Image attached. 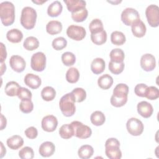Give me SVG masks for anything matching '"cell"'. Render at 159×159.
I'll return each mask as SVG.
<instances>
[{"instance_id": "obj_22", "label": "cell", "mask_w": 159, "mask_h": 159, "mask_svg": "<svg viewBox=\"0 0 159 159\" xmlns=\"http://www.w3.org/2000/svg\"><path fill=\"white\" fill-rule=\"evenodd\" d=\"M62 24L58 20H51L46 25V30L50 35H56L62 30Z\"/></svg>"}, {"instance_id": "obj_27", "label": "cell", "mask_w": 159, "mask_h": 159, "mask_svg": "<svg viewBox=\"0 0 159 159\" xmlns=\"http://www.w3.org/2000/svg\"><path fill=\"white\" fill-rule=\"evenodd\" d=\"M94 153V149L89 145H82L78 151V157L82 159H88L91 158Z\"/></svg>"}, {"instance_id": "obj_15", "label": "cell", "mask_w": 159, "mask_h": 159, "mask_svg": "<svg viewBox=\"0 0 159 159\" xmlns=\"http://www.w3.org/2000/svg\"><path fill=\"white\" fill-rule=\"evenodd\" d=\"M55 151V146L52 142L49 141L42 143L39 149L40 155L43 157H49L52 156Z\"/></svg>"}, {"instance_id": "obj_24", "label": "cell", "mask_w": 159, "mask_h": 159, "mask_svg": "<svg viewBox=\"0 0 159 159\" xmlns=\"http://www.w3.org/2000/svg\"><path fill=\"white\" fill-rule=\"evenodd\" d=\"M113 84V78L109 74H104L101 76L98 80V86L102 89L110 88Z\"/></svg>"}, {"instance_id": "obj_45", "label": "cell", "mask_w": 159, "mask_h": 159, "mask_svg": "<svg viewBox=\"0 0 159 159\" xmlns=\"http://www.w3.org/2000/svg\"><path fill=\"white\" fill-rule=\"evenodd\" d=\"M127 101V96L119 97L112 95L111 98V104L116 107H120L124 106L126 104Z\"/></svg>"}, {"instance_id": "obj_47", "label": "cell", "mask_w": 159, "mask_h": 159, "mask_svg": "<svg viewBox=\"0 0 159 159\" xmlns=\"http://www.w3.org/2000/svg\"><path fill=\"white\" fill-rule=\"evenodd\" d=\"M148 86L144 83H140L137 84L134 88L135 94L140 97H145L146 90Z\"/></svg>"}, {"instance_id": "obj_33", "label": "cell", "mask_w": 159, "mask_h": 159, "mask_svg": "<svg viewBox=\"0 0 159 159\" xmlns=\"http://www.w3.org/2000/svg\"><path fill=\"white\" fill-rule=\"evenodd\" d=\"M80 78V72L76 68L71 67L66 73V80L70 83H76Z\"/></svg>"}, {"instance_id": "obj_46", "label": "cell", "mask_w": 159, "mask_h": 159, "mask_svg": "<svg viewBox=\"0 0 159 159\" xmlns=\"http://www.w3.org/2000/svg\"><path fill=\"white\" fill-rule=\"evenodd\" d=\"M17 96L20 99L25 100L31 99L32 95L31 91L29 89L24 87H20L19 89Z\"/></svg>"}, {"instance_id": "obj_50", "label": "cell", "mask_w": 159, "mask_h": 159, "mask_svg": "<svg viewBox=\"0 0 159 159\" xmlns=\"http://www.w3.org/2000/svg\"><path fill=\"white\" fill-rule=\"evenodd\" d=\"M7 124V120L2 114H1V130H3Z\"/></svg>"}, {"instance_id": "obj_3", "label": "cell", "mask_w": 159, "mask_h": 159, "mask_svg": "<svg viewBox=\"0 0 159 159\" xmlns=\"http://www.w3.org/2000/svg\"><path fill=\"white\" fill-rule=\"evenodd\" d=\"M37 16V12L33 7H24L21 12L20 19L21 25L27 30L33 29L35 25Z\"/></svg>"}, {"instance_id": "obj_44", "label": "cell", "mask_w": 159, "mask_h": 159, "mask_svg": "<svg viewBox=\"0 0 159 159\" xmlns=\"http://www.w3.org/2000/svg\"><path fill=\"white\" fill-rule=\"evenodd\" d=\"M145 97L150 100L157 99L159 97V91L158 88L153 86H148L145 92Z\"/></svg>"}, {"instance_id": "obj_19", "label": "cell", "mask_w": 159, "mask_h": 159, "mask_svg": "<svg viewBox=\"0 0 159 159\" xmlns=\"http://www.w3.org/2000/svg\"><path fill=\"white\" fill-rule=\"evenodd\" d=\"M63 6L59 1L52 2L47 8V14L49 16L55 17L58 16L62 12Z\"/></svg>"}, {"instance_id": "obj_28", "label": "cell", "mask_w": 159, "mask_h": 159, "mask_svg": "<svg viewBox=\"0 0 159 159\" xmlns=\"http://www.w3.org/2000/svg\"><path fill=\"white\" fill-rule=\"evenodd\" d=\"M90 120L93 125L96 126H99L102 125L104 123L106 117L104 114L101 111H96L91 114L90 116Z\"/></svg>"}, {"instance_id": "obj_7", "label": "cell", "mask_w": 159, "mask_h": 159, "mask_svg": "<svg viewBox=\"0 0 159 159\" xmlns=\"http://www.w3.org/2000/svg\"><path fill=\"white\" fill-rule=\"evenodd\" d=\"M140 20L138 11L132 7H127L121 13V20L127 25H132L135 22Z\"/></svg>"}, {"instance_id": "obj_42", "label": "cell", "mask_w": 159, "mask_h": 159, "mask_svg": "<svg viewBox=\"0 0 159 159\" xmlns=\"http://www.w3.org/2000/svg\"><path fill=\"white\" fill-rule=\"evenodd\" d=\"M52 47L56 50H61L65 48L67 45L66 40L63 37H58L55 38L52 41Z\"/></svg>"}, {"instance_id": "obj_32", "label": "cell", "mask_w": 159, "mask_h": 159, "mask_svg": "<svg viewBox=\"0 0 159 159\" xmlns=\"http://www.w3.org/2000/svg\"><path fill=\"white\" fill-rule=\"evenodd\" d=\"M109 57L111 58V61L116 63H121L124 62L125 55L124 51L122 49L114 48L109 53Z\"/></svg>"}, {"instance_id": "obj_48", "label": "cell", "mask_w": 159, "mask_h": 159, "mask_svg": "<svg viewBox=\"0 0 159 159\" xmlns=\"http://www.w3.org/2000/svg\"><path fill=\"white\" fill-rule=\"evenodd\" d=\"M25 134L27 138L30 139H34L38 135V131L35 127L32 126L25 129Z\"/></svg>"}, {"instance_id": "obj_26", "label": "cell", "mask_w": 159, "mask_h": 159, "mask_svg": "<svg viewBox=\"0 0 159 159\" xmlns=\"http://www.w3.org/2000/svg\"><path fill=\"white\" fill-rule=\"evenodd\" d=\"M23 46L25 49L29 51H33L37 49L39 46V40L33 36L27 37L23 43Z\"/></svg>"}, {"instance_id": "obj_5", "label": "cell", "mask_w": 159, "mask_h": 159, "mask_svg": "<svg viewBox=\"0 0 159 159\" xmlns=\"http://www.w3.org/2000/svg\"><path fill=\"white\" fill-rule=\"evenodd\" d=\"M74 130V135L79 139H84L89 138L92 134V130L89 127L77 120L70 123Z\"/></svg>"}, {"instance_id": "obj_43", "label": "cell", "mask_w": 159, "mask_h": 159, "mask_svg": "<svg viewBox=\"0 0 159 159\" xmlns=\"http://www.w3.org/2000/svg\"><path fill=\"white\" fill-rule=\"evenodd\" d=\"M19 156L22 159H32L34 157V152L31 147H25L20 150Z\"/></svg>"}, {"instance_id": "obj_2", "label": "cell", "mask_w": 159, "mask_h": 159, "mask_svg": "<svg viewBox=\"0 0 159 159\" xmlns=\"http://www.w3.org/2000/svg\"><path fill=\"white\" fill-rule=\"evenodd\" d=\"M75 99L71 93L63 95L59 102V107L62 114L66 117L72 116L75 111Z\"/></svg>"}, {"instance_id": "obj_35", "label": "cell", "mask_w": 159, "mask_h": 159, "mask_svg": "<svg viewBox=\"0 0 159 159\" xmlns=\"http://www.w3.org/2000/svg\"><path fill=\"white\" fill-rule=\"evenodd\" d=\"M88 12L86 7L80 9L77 11L71 13L72 19L76 22H81L84 21L88 17Z\"/></svg>"}, {"instance_id": "obj_36", "label": "cell", "mask_w": 159, "mask_h": 159, "mask_svg": "<svg viewBox=\"0 0 159 159\" xmlns=\"http://www.w3.org/2000/svg\"><path fill=\"white\" fill-rule=\"evenodd\" d=\"M129 93V86L124 83H119L116 86L113 90L114 96H127Z\"/></svg>"}, {"instance_id": "obj_29", "label": "cell", "mask_w": 159, "mask_h": 159, "mask_svg": "<svg viewBox=\"0 0 159 159\" xmlns=\"http://www.w3.org/2000/svg\"><path fill=\"white\" fill-rule=\"evenodd\" d=\"M60 136L65 139H69L74 136V130L72 125L70 124L63 125L59 129Z\"/></svg>"}, {"instance_id": "obj_6", "label": "cell", "mask_w": 159, "mask_h": 159, "mask_svg": "<svg viewBox=\"0 0 159 159\" xmlns=\"http://www.w3.org/2000/svg\"><path fill=\"white\" fill-rule=\"evenodd\" d=\"M147 22L151 27H157L159 25V7L157 5L150 4L145 10Z\"/></svg>"}, {"instance_id": "obj_23", "label": "cell", "mask_w": 159, "mask_h": 159, "mask_svg": "<svg viewBox=\"0 0 159 159\" xmlns=\"http://www.w3.org/2000/svg\"><path fill=\"white\" fill-rule=\"evenodd\" d=\"M6 38L10 42L19 43L23 39V34L17 29H12L7 32Z\"/></svg>"}, {"instance_id": "obj_18", "label": "cell", "mask_w": 159, "mask_h": 159, "mask_svg": "<svg viewBox=\"0 0 159 159\" xmlns=\"http://www.w3.org/2000/svg\"><path fill=\"white\" fill-rule=\"evenodd\" d=\"M68 10L71 13L77 11L78 10L86 7V2L83 0H64Z\"/></svg>"}, {"instance_id": "obj_37", "label": "cell", "mask_w": 159, "mask_h": 159, "mask_svg": "<svg viewBox=\"0 0 159 159\" xmlns=\"http://www.w3.org/2000/svg\"><path fill=\"white\" fill-rule=\"evenodd\" d=\"M89 29L91 34H95L104 30L103 24L99 19H93L89 25Z\"/></svg>"}, {"instance_id": "obj_39", "label": "cell", "mask_w": 159, "mask_h": 159, "mask_svg": "<svg viewBox=\"0 0 159 159\" xmlns=\"http://www.w3.org/2000/svg\"><path fill=\"white\" fill-rule=\"evenodd\" d=\"M124 69V63H116L112 61H110L109 63V71L114 74L119 75L121 73Z\"/></svg>"}, {"instance_id": "obj_11", "label": "cell", "mask_w": 159, "mask_h": 159, "mask_svg": "<svg viewBox=\"0 0 159 159\" xmlns=\"http://www.w3.org/2000/svg\"><path fill=\"white\" fill-rule=\"evenodd\" d=\"M140 66L145 71H151L156 66V60L155 57L150 53L143 55L140 58Z\"/></svg>"}, {"instance_id": "obj_13", "label": "cell", "mask_w": 159, "mask_h": 159, "mask_svg": "<svg viewBox=\"0 0 159 159\" xmlns=\"http://www.w3.org/2000/svg\"><path fill=\"white\" fill-rule=\"evenodd\" d=\"M9 65L11 68L17 73L22 72L26 66L25 60L19 55H12L9 60Z\"/></svg>"}, {"instance_id": "obj_17", "label": "cell", "mask_w": 159, "mask_h": 159, "mask_svg": "<svg viewBox=\"0 0 159 159\" xmlns=\"http://www.w3.org/2000/svg\"><path fill=\"white\" fill-rule=\"evenodd\" d=\"M132 32L136 37H142L145 35L147 28L145 24L141 20H139L131 25Z\"/></svg>"}, {"instance_id": "obj_40", "label": "cell", "mask_w": 159, "mask_h": 159, "mask_svg": "<svg viewBox=\"0 0 159 159\" xmlns=\"http://www.w3.org/2000/svg\"><path fill=\"white\" fill-rule=\"evenodd\" d=\"M71 93L73 94L75 101L77 102H83L86 98V91L82 88H75Z\"/></svg>"}, {"instance_id": "obj_49", "label": "cell", "mask_w": 159, "mask_h": 159, "mask_svg": "<svg viewBox=\"0 0 159 159\" xmlns=\"http://www.w3.org/2000/svg\"><path fill=\"white\" fill-rule=\"evenodd\" d=\"M0 45H1V62H4V60L6 58L7 52H6V47L2 42L0 43Z\"/></svg>"}, {"instance_id": "obj_25", "label": "cell", "mask_w": 159, "mask_h": 159, "mask_svg": "<svg viewBox=\"0 0 159 159\" xmlns=\"http://www.w3.org/2000/svg\"><path fill=\"white\" fill-rule=\"evenodd\" d=\"M20 88V85L16 81H11L6 84L4 91L5 93L9 96H17L18 91Z\"/></svg>"}, {"instance_id": "obj_8", "label": "cell", "mask_w": 159, "mask_h": 159, "mask_svg": "<svg viewBox=\"0 0 159 159\" xmlns=\"http://www.w3.org/2000/svg\"><path fill=\"white\" fill-rule=\"evenodd\" d=\"M30 66L33 70L42 71L46 66V56L42 52H38L32 55L30 60Z\"/></svg>"}, {"instance_id": "obj_16", "label": "cell", "mask_w": 159, "mask_h": 159, "mask_svg": "<svg viewBox=\"0 0 159 159\" xmlns=\"http://www.w3.org/2000/svg\"><path fill=\"white\" fill-rule=\"evenodd\" d=\"M25 84L32 89L38 88L42 83L40 78L33 73H27L24 78Z\"/></svg>"}, {"instance_id": "obj_21", "label": "cell", "mask_w": 159, "mask_h": 159, "mask_svg": "<svg viewBox=\"0 0 159 159\" xmlns=\"http://www.w3.org/2000/svg\"><path fill=\"white\" fill-rule=\"evenodd\" d=\"M106 65L104 60L101 58H94L91 64V70L96 75L100 74L105 70Z\"/></svg>"}, {"instance_id": "obj_52", "label": "cell", "mask_w": 159, "mask_h": 159, "mask_svg": "<svg viewBox=\"0 0 159 159\" xmlns=\"http://www.w3.org/2000/svg\"><path fill=\"white\" fill-rule=\"evenodd\" d=\"M6 66L4 62H1V75L2 76L4 71H6Z\"/></svg>"}, {"instance_id": "obj_14", "label": "cell", "mask_w": 159, "mask_h": 159, "mask_svg": "<svg viewBox=\"0 0 159 159\" xmlns=\"http://www.w3.org/2000/svg\"><path fill=\"white\" fill-rule=\"evenodd\" d=\"M138 113L144 118L150 117L153 112V108L152 104L147 101H141L137 104Z\"/></svg>"}, {"instance_id": "obj_41", "label": "cell", "mask_w": 159, "mask_h": 159, "mask_svg": "<svg viewBox=\"0 0 159 159\" xmlns=\"http://www.w3.org/2000/svg\"><path fill=\"white\" fill-rule=\"evenodd\" d=\"M19 109L22 112L25 114L31 112L34 109V104L31 99L21 100L19 104Z\"/></svg>"}, {"instance_id": "obj_51", "label": "cell", "mask_w": 159, "mask_h": 159, "mask_svg": "<svg viewBox=\"0 0 159 159\" xmlns=\"http://www.w3.org/2000/svg\"><path fill=\"white\" fill-rule=\"evenodd\" d=\"M1 158H2L4 155H6V148L4 147V145L2 143V142H1Z\"/></svg>"}, {"instance_id": "obj_9", "label": "cell", "mask_w": 159, "mask_h": 159, "mask_svg": "<svg viewBox=\"0 0 159 159\" xmlns=\"http://www.w3.org/2000/svg\"><path fill=\"white\" fill-rule=\"evenodd\" d=\"M126 127L128 132L134 136H139L141 135L144 128L142 122L135 117H132L127 120Z\"/></svg>"}, {"instance_id": "obj_12", "label": "cell", "mask_w": 159, "mask_h": 159, "mask_svg": "<svg viewBox=\"0 0 159 159\" xmlns=\"http://www.w3.org/2000/svg\"><path fill=\"white\" fill-rule=\"evenodd\" d=\"M42 128L43 130L52 132H53L58 125V120L53 115H47L42 120Z\"/></svg>"}, {"instance_id": "obj_10", "label": "cell", "mask_w": 159, "mask_h": 159, "mask_svg": "<svg viewBox=\"0 0 159 159\" xmlns=\"http://www.w3.org/2000/svg\"><path fill=\"white\" fill-rule=\"evenodd\" d=\"M86 34V30L82 26L71 25L66 29V35L68 37L76 41L83 40L85 37Z\"/></svg>"}, {"instance_id": "obj_4", "label": "cell", "mask_w": 159, "mask_h": 159, "mask_svg": "<svg viewBox=\"0 0 159 159\" xmlns=\"http://www.w3.org/2000/svg\"><path fill=\"white\" fill-rule=\"evenodd\" d=\"M105 153L110 159H120L122 152L120 150V142L116 138H109L105 143Z\"/></svg>"}, {"instance_id": "obj_31", "label": "cell", "mask_w": 159, "mask_h": 159, "mask_svg": "<svg viewBox=\"0 0 159 159\" xmlns=\"http://www.w3.org/2000/svg\"><path fill=\"white\" fill-rule=\"evenodd\" d=\"M111 42L116 45H122L126 40L125 35L120 31H114L111 34Z\"/></svg>"}, {"instance_id": "obj_1", "label": "cell", "mask_w": 159, "mask_h": 159, "mask_svg": "<svg viewBox=\"0 0 159 159\" xmlns=\"http://www.w3.org/2000/svg\"><path fill=\"white\" fill-rule=\"evenodd\" d=\"M0 17L5 26L12 25L15 20V7L9 1H4L0 4Z\"/></svg>"}, {"instance_id": "obj_53", "label": "cell", "mask_w": 159, "mask_h": 159, "mask_svg": "<svg viewBox=\"0 0 159 159\" xmlns=\"http://www.w3.org/2000/svg\"><path fill=\"white\" fill-rule=\"evenodd\" d=\"M47 2V1L46 0H45V1H39V0H35V1H32V2H34V3H35V4H39V5H41V4H42L43 3H44V2Z\"/></svg>"}, {"instance_id": "obj_38", "label": "cell", "mask_w": 159, "mask_h": 159, "mask_svg": "<svg viewBox=\"0 0 159 159\" xmlns=\"http://www.w3.org/2000/svg\"><path fill=\"white\" fill-rule=\"evenodd\" d=\"M61 61L65 66H72L76 61V57L72 52H66L61 55Z\"/></svg>"}, {"instance_id": "obj_20", "label": "cell", "mask_w": 159, "mask_h": 159, "mask_svg": "<svg viewBox=\"0 0 159 159\" xmlns=\"http://www.w3.org/2000/svg\"><path fill=\"white\" fill-rule=\"evenodd\" d=\"M7 145L12 150H17L24 144V139L18 135H14L7 140Z\"/></svg>"}, {"instance_id": "obj_34", "label": "cell", "mask_w": 159, "mask_h": 159, "mask_svg": "<svg viewBox=\"0 0 159 159\" xmlns=\"http://www.w3.org/2000/svg\"><path fill=\"white\" fill-rule=\"evenodd\" d=\"M56 96V91L52 86H45L41 91V96L42 99L46 101H52Z\"/></svg>"}, {"instance_id": "obj_30", "label": "cell", "mask_w": 159, "mask_h": 159, "mask_svg": "<svg viewBox=\"0 0 159 159\" xmlns=\"http://www.w3.org/2000/svg\"><path fill=\"white\" fill-rule=\"evenodd\" d=\"M91 41L96 45H102L107 40V33L104 30L95 34H91Z\"/></svg>"}]
</instances>
